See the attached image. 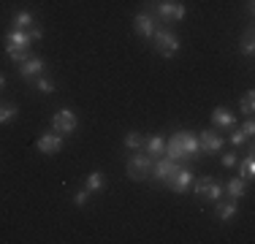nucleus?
Instances as JSON below:
<instances>
[{"label":"nucleus","mask_w":255,"mask_h":244,"mask_svg":"<svg viewBox=\"0 0 255 244\" xmlns=\"http://www.w3.org/2000/svg\"><path fill=\"white\" fill-rule=\"evenodd\" d=\"M198 149H201V146H198V138L190 136V133H177V136L166 144V155L171 157V160H177V163L196 157Z\"/></svg>","instance_id":"1"},{"label":"nucleus","mask_w":255,"mask_h":244,"mask_svg":"<svg viewBox=\"0 0 255 244\" xmlns=\"http://www.w3.org/2000/svg\"><path fill=\"white\" fill-rule=\"evenodd\" d=\"M155 16L160 22H179V19H185V5L177 3V0H157Z\"/></svg>","instance_id":"2"},{"label":"nucleus","mask_w":255,"mask_h":244,"mask_svg":"<svg viewBox=\"0 0 255 244\" xmlns=\"http://www.w3.org/2000/svg\"><path fill=\"white\" fill-rule=\"evenodd\" d=\"M128 174L133 176V179H147L149 174H152V157L147 155V152H136V155L128 160Z\"/></svg>","instance_id":"3"},{"label":"nucleus","mask_w":255,"mask_h":244,"mask_svg":"<svg viewBox=\"0 0 255 244\" xmlns=\"http://www.w3.org/2000/svg\"><path fill=\"white\" fill-rule=\"evenodd\" d=\"M155 49L163 54V57H174V54L179 52V38L177 35H171L168 30H155Z\"/></svg>","instance_id":"4"},{"label":"nucleus","mask_w":255,"mask_h":244,"mask_svg":"<svg viewBox=\"0 0 255 244\" xmlns=\"http://www.w3.org/2000/svg\"><path fill=\"white\" fill-rule=\"evenodd\" d=\"M52 127L60 133V136H68V133H74V130H76V114L68 112V109H60V112L52 117Z\"/></svg>","instance_id":"5"},{"label":"nucleus","mask_w":255,"mask_h":244,"mask_svg":"<svg viewBox=\"0 0 255 244\" xmlns=\"http://www.w3.org/2000/svg\"><path fill=\"white\" fill-rule=\"evenodd\" d=\"M196 193L198 195H204V198H209V201H220V195H223V187L217 185L212 176H201V179L196 182Z\"/></svg>","instance_id":"6"},{"label":"nucleus","mask_w":255,"mask_h":244,"mask_svg":"<svg viewBox=\"0 0 255 244\" xmlns=\"http://www.w3.org/2000/svg\"><path fill=\"white\" fill-rule=\"evenodd\" d=\"M177 160H171V157H166V160H160L157 157V166H155V179H160V182H171L174 179V174H177Z\"/></svg>","instance_id":"7"},{"label":"nucleus","mask_w":255,"mask_h":244,"mask_svg":"<svg viewBox=\"0 0 255 244\" xmlns=\"http://www.w3.org/2000/svg\"><path fill=\"white\" fill-rule=\"evenodd\" d=\"M198 146H201L204 152H220V146H223L220 133H215V130H204L201 136H198Z\"/></svg>","instance_id":"8"},{"label":"nucleus","mask_w":255,"mask_h":244,"mask_svg":"<svg viewBox=\"0 0 255 244\" xmlns=\"http://www.w3.org/2000/svg\"><path fill=\"white\" fill-rule=\"evenodd\" d=\"M38 146L44 155H54V152H60V146H63V136L60 133H49V136H41L38 138Z\"/></svg>","instance_id":"9"},{"label":"nucleus","mask_w":255,"mask_h":244,"mask_svg":"<svg viewBox=\"0 0 255 244\" xmlns=\"http://www.w3.org/2000/svg\"><path fill=\"white\" fill-rule=\"evenodd\" d=\"M133 27H136V33L141 35V38H152L157 24L152 22V16H149V14H138L136 19H133Z\"/></svg>","instance_id":"10"},{"label":"nucleus","mask_w":255,"mask_h":244,"mask_svg":"<svg viewBox=\"0 0 255 244\" xmlns=\"http://www.w3.org/2000/svg\"><path fill=\"white\" fill-rule=\"evenodd\" d=\"M190 182H193V174H190V168H177V174H174V179L168 182V185H171L177 193H185L187 187H190Z\"/></svg>","instance_id":"11"},{"label":"nucleus","mask_w":255,"mask_h":244,"mask_svg":"<svg viewBox=\"0 0 255 244\" xmlns=\"http://www.w3.org/2000/svg\"><path fill=\"white\" fill-rule=\"evenodd\" d=\"M5 49H30V35L25 33V30H14V33L5 35Z\"/></svg>","instance_id":"12"},{"label":"nucleus","mask_w":255,"mask_h":244,"mask_svg":"<svg viewBox=\"0 0 255 244\" xmlns=\"http://www.w3.org/2000/svg\"><path fill=\"white\" fill-rule=\"evenodd\" d=\"M19 73L25 79H33V76H38V73H44V63H41L38 57H27L25 63H19Z\"/></svg>","instance_id":"13"},{"label":"nucleus","mask_w":255,"mask_h":244,"mask_svg":"<svg viewBox=\"0 0 255 244\" xmlns=\"http://www.w3.org/2000/svg\"><path fill=\"white\" fill-rule=\"evenodd\" d=\"M144 146H147V155L152 157V160H157V157L166 152V141H163L160 136H149L147 141H144Z\"/></svg>","instance_id":"14"},{"label":"nucleus","mask_w":255,"mask_h":244,"mask_svg":"<svg viewBox=\"0 0 255 244\" xmlns=\"http://www.w3.org/2000/svg\"><path fill=\"white\" fill-rule=\"evenodd\" d=\"M212 122H215V125H220V127H234L236 125V117L231 112H226V109H215V112H212Z\"/></svg>","instance_id":"15"},{"label":"nucleus","mask_w":255,"mask_h":244,"mask_svg":"<svg viewBox=\"0 0 255 244\" xmlns=\"http://www.w3.org/2000/svg\"><path fill=\"white\" fill-rule=\"evenodd\" d=\"M228 195L231 198H242V195H245V179H239V176H236V179H231L228 182Z\"/></svg>","instance_id":"16"},{"label":"nucleus","mask_w":255,"mask_h":244,"mask_svg":"<svg viewBox=\"0 0 255 244\" xmlns=\"http://www.w3.org/2000/svg\"><path fill=\"white\" fill-rule=\"evenodd\" d=\"M236 215V204L234 201H228V204H220V201H217V217L220 220H231Z\"/></svg>","instance_id":"17"},{"label":"nucleus","mask_w":255,"mask_h":244,"mask_svg":"<svg viewBox=\"0 0 255 244\" xmlns=\"http://www.w3.org/2000/svg\"><path fill=\"white\" fill-rule=\"evenodd\" d=\"M14 24H16V30L30 27V24H33V14H30V11H16V14H14Z\"/></svg>","instance_id":"18"},{"label":"nucleus","mask_w":255,"mask_h":244,"mask_svg":"<svg viewBox=\"0 0 255 244\" xmlns=\"http://www.w3.org/2000/svg\"><path fill=\"white\" fill-rule=\"evenodd\" d=\"M242 112H245L247 117L255 112V93H245V95H242Z\"/></svg>","instance_id":"19"},{"label":"nucleus","mask_w":255,"mask_h":244,"mask_svg":"<svg viewBox=\"0 0 255 244\" xmlns=\"http://www.w3.org/2000/svg\"><path fill=\"white\" fill-rule=\"evenodd\" d=\"M16 117V106H11V103H3L0 106V122H11Z\"/></svg>","instance_id":"20"},{"label":"nucleus","mask_w":255,"mask_h":244,"mask_svg":"<svg viewBox=\"0 0 255 244\" xmlns=\"http://www.w3.org/2000/svg\"><path fill=\"white\" fill-rule=\"evenodd\" d=\"M5 52H8V57L14 60V63H25L30 57V49H5Z\"/></svg>","instance_id":"21"},{"label":"nucleus","mask_w":255,"mask_h":244,"mask_svg":"<svg viewBox=\"0 0 255 244\" xmlns=\"http://www.w3.org/2000/svg\"><path fill=\"white\" fill-rule=\"evenodd\" d=\"M101 187H103L101 171H93V174H90V179H87V190H101Z\"/></svg>","instance_id":"22"},{"label":"nucleus","mask_w":255,"mask_h":244,"mask_svg":"<svg viewBox=\"0 0 255 244\" xmlns=\"http://www.w3.org/2000/svg\"><path fill=\"white\" fill-rule=\"evenodd\" d=\"M242 52H245V54H253V52H255V38H253V30H247V35L242 38Z\"/></svg>","instance_id":"23"},{"label":"nucleus","mask_w":255,"mask_h":244,"mask_svg":"<svg viewBox=\"0 0 255 244\" xmlns=\"http://www.w3.org/2000/svg\"><path fill=\"white\" fill-rule=\"evenodd\" d=\"M141 144H144V138L138 136V133H128V136H125V146H128V149H138Z\"/></svg>","instance_id":"24"},{"label":"nucleus","mask_w":255,"mask_h":244,"mask_svg":"<svg viewBox=\"0 0 255 244\" xmlns=\"http://www.w3.org/2000/svg\"><path fill=\"white\" fill-rule=\"evenodd\" d=\"M253 171H255V163H253V157H247V160L242 163V176H245V179H253Z\"/></svg>","instance_id":"25"},{"label":"nucleus","mask_w":255,"mask_h":244,"mask_svg":"<svg viewBox=\"0 0 255 244\" xmlns=\"http://www.w3.org/2000/svg\"><path fill=\"white\" fill-rule=\"evenodd\" d=\"M35 87H38L41 93H46V95H49V93H54V84L49 82V79H38V82H35Z\"/></svg>","instance_id":"26"},{"label":"nucleus","mask_w":255,"mask_h":244,"mask_svg":"<svg viewBox=\"0 0 255 244\" xmlns=\"http://www.w3.org/2000/svg\"><path fill=\"white\" fill-rule=\"evenodd\" d=\"M245 141H247V136H245L242 130H234V133H231V144H234V146H242Z\"/></svg>","instance_id":"27"},{"label":"nucleus","mask_w":255,"mask_h":244,"mask_svg":"<svg viewBox=\"0 0 255 244\" xmlns=\"http://www.w3.org/2000/svg\"><path fill=\"white\" fill-rule=\"evenodd\" d=\"M239 130H242V133H245V136H247V138H250V136H253V133H255V122H253V120H247V122H245V125H242V127H239Z\"/></svg>","instance_id":"28"},{"label":"nucleus","mask_w":255,"mask_h":244,"mask_svg":"<svg viewBox=\"0 0 255 244\" xmlns=\"http://www.w3.org/2000/svg\"><path fill=\"white\" fill-rule=\"evenodd\" d=\"M84 201H87V190H79V193L74 195V204H76V206H84Z\"/></svg>","instance_id":"29"},{"label":"nucleus","mask_w":255,"mask_h":244,"mask_svg":"<svg viewBox=\"0 0 255 244\" xmlns=\"http://www.w3.org/2000/svg\"><path fill=\"white\" fill-rule=\"evenodd\" d=\"M27 35H30V41H38L41 35H44V30H38V27H27Z\"/></svg>","instance_id":"30"},{"label":"nucleus","mask_w":255,"mask_h":244,"mask_svg":"<svg viewBox=\"0 0 255 244\" xmlns=\"http://www.w3.org/2000/svg\"><path fill=\"white\" fill-rule=\"evenodd\" d=\"M223 166H226V168H234V166H236V155H223Z\"/></svg>","instance_id":"31"},{"label":"nucleus","mask_w":255,"mask_h":244,"mask_svg":"<svg viewBox=\"0 0 255 244\" xmlns=\"http://www.w3.org/2000/svg\"><path fill=\"white\" fill-rule=\"evenodd\" d=\"M3 84H5V76H3V73H0V90H3Z\"/></svg>","instance_id":"32"}]
</instances>
